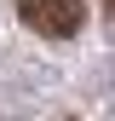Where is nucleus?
I'll use <instances>...</instances> for the list:
<instances>
[{
  "mask_svg": "<svg viewBox=\"0 0 115 121\" xmlns=\"http://www.w3.org/2000/svg\"><path fill=\"white\" fill-rule=\"evenodd\" d=\"M104 12H109V23H115V0H104Z\"/></svg>",
  "mask_w": 115,
  "mask_h": 121,
  "instance_id": "f03ea898",
  "label": "nucleus"
},
{
  "mask_svg": "<svg viewBox=\"0 0 115 121\" xmlns=\"http://www.w3.org/2000/svg\"><path fill=\"white\" fill-rule=\"evenodd\" d=\"M17 17L46 40H69V35H81L86 6L81 0H17Z\"/></svg>",
  "mask_w": 115,
  "mask_h": 121,
  "instance_id": "f257e3e1",
  "label": "nucleus"
}]
</instances>
